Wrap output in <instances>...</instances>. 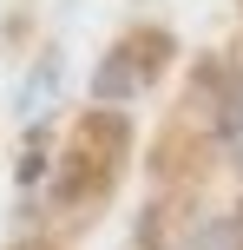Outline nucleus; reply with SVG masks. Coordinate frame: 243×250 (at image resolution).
Instances as JSON below:
<instances>
[{"mask_svg": "<svg viewBox=\"0 0 243 250\" xmlns=\"http://www.w3.org/2000/svg\"><path fill=\"white\" fill-rule=\"evenodd\" d=\"M53 86H59V60H39V73L26 79V92H20V112L39 119V99H53Z\"/></svg>", "mask_w": 243, "mask_h": 250, "instance_id": "nucleus-4", "label": "nucleus"}, {"mask_svg": "<svg viewBox=\"0 0 243 250\" xmlns=\"http://www.w3.org/2000/svg\"><path fill=\"white\" fill-rule=\"evenodd\" d=\"M171 53V40L165 33H131V40H118L112 53L99 60V73H92V92L99 99H131V92H145L158 79V60Z\"/></svg>", "mask_w": 243, "mask_h": 250, "instance_id": "nucleus-1", "label": "nucleus"}, {"mask_svg": "<svg viewBox=\"0 0 243 250\" xmlns=\"http://www.w3.org/2000/svg\"><path fill=\"white\" fill-rule=\"evenodd\" d=\"M178 250H243V217H204Z\"/></svg>", "mask_w": 243, "mask_h": 250, "instance_id": "nucleus-3", "label": "nucleus"}, {"mask_svg": "<svg viewBox=\"0 0 243 250\" xmlns=\"http://www.w3.org/2000/svg\"><path fill=\"white\" fill-rule=\"evenodd\" d=\"M217 132L243 171V73H224V86H217Z\"/></svg>", "mask_w": 243, "mask_h": 250, "instance_id": "nucleus-2", "label": "nucleus"}]
</instances>
